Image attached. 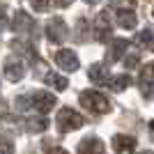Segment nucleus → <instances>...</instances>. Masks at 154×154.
Listing matches in <instances>:
<instances>
[{
	"label": "nucleus",
	"instance_id": "423d86ee",
	"mask_svg": "<svg viewBox=\"0 0 154 154\" xmlns=\"http://www.w3.org/2000/svg\"><path fill=\"white\" fill-rule=\"evenodd\" d=\"M140 90L145 97H152L154 92V60L140 69Z\"/></svg>",
	"mask_w": 154,
	"mask_h": 154
},
{
	"label": "nucleus",
	"instance_id": "4be33fe9",
	"mask_svg": "<svg viewBox=\"0 0 154 154\" xmlns=\"http://www.w3.org/2000/svg\"><path fill=\"white\" fill-rule=\"evenodd\" d=\"M46 154H67V149H62V147H51V149H46Z\"/></svg>",
	"mask_w": 154,
	"mask_h": 154
},
{
	"label": "nucleus",
	"instance_id": "9b49d317",
	"mask_svg": "<svg viewBox=\"0 0 154 154\" xmlns=\"http://www.w3.org/2000/svg\"><path fill=\"white\" fill-rule=\"evenodd\" d=\"M78 154H103V140L99 138H83L78 145Z\"/></svg>",
	"mask_w": 154,
	"mask_h": 154
},
{
	"label": "nucleus",
	"instance_id": "9d476101",
	"mask_svg": "<svg viewBox=\"0 0 154 154\" xmlns=\"http://www.w3.org/2000/svg\"><path fill=\"white\" fill-rule=\"evenodd\" d=\"M110 23H108V16H103V14H99L94 21V39L97 42H108L110 39Z\"/></svg>",
	"mask_w": 154,
	"mask_h": 154
},
{
	"label": "nucleus",
	"instance_id": "412c9836",
	"mask_svg": "<svg viewBox=\"0 0 154 154\" xmlns=\"http://www.w3.org/2000/svg\"><path fill=\"white\" fill-rule=\"evenodd\" d=\"M5 28H7V16H5V12L0 9V32L5 30Z\"/></svg>",
	"mask_w": 154,
	"mask_h": 154
},
{
	"label": "nucleus",
	"instance_id": "39448f33",
	"mask_svg": "<svg viewBox=\"0 0 154 154\" xmlns=\"http://www.w3.org/2000/svg\"><path fill=\"white\" fill-rule=\"evenodd\" d=\"M55 62H58V67L64 69V71H76L78 69V58H76V53L71 51V48L58 51L55 53Z\"/></svg>",
	"mask_w": 154,
	"mask_h": 154
},
{
	"label": "nucleus",
	"instance_id": "1a4fd4ad",
	"mask_svg": "<svg viewBox=\"0 0 154 154\" xmlns=\"http://www.w3.org/2000/svg\"><path fill=\"white\" fill-rule=\"evenodd\" d=\"M136 7H117V23L122 28H127V30H131V28H136V23H138V16H136L134 12Z\"/></svg>",
	"mask_w": 154,
	"mask_h": 154
},
{
	"label": "nucleus",
	"instance_id": "20e7f679",
	"mask_svg": "<svg viewBox=\"0 0 154 154\" xmlns=\"http://www.w3.org/2000/svg\"><path fill=\"white\" fill-rule=\"evenodd\" d=\"M46 37H48V42H53V44H60V42L67 37V23H64L60 16H53V19L48 21V26H46Z\"/></svg>",
	"mask_w": 154,
	"mask_h": 154
},
{
	"label": "nucleus",
	"instance_id": "0eeeda50",
	"mask_svg": "<svg viewBox=\"0 0 154 154\" xmlns=\"http://www.w3.org/2000/svg\"><path fill=\"white\" fill-rule=\"evenodd\" d=\"M136 147H138V140L131 136H115L113 138V149L117 154H134Z\"/></svg>",
	"mask_w": 154,
	"mask_h": 154
},
{
	"label": "nucleus",
	"instance_id": "f8f14e48",
	"mask_svg": "<svg viewBox=\"0 0 154 154\" xmlns=\"http://www.w3.org/2000/svg\"><path fill=\"white\" fill-rule=\"evenodd\" d=\"M127 46H129L127 39H113V44H110V51H108V60H110V62H117V60L124 55Z\"/></svg>",
	"mask_w": 154,
	"mask_h": 154
},
{
	"label": "nucleus",
	"instance_id": "393cba45",
	"mask_svg": "<svg viewBox=\"0 0 154 154\" xmlns=\"http://www.w3.org/2000/svg\"><path fill=\"white\" fill-rule=\"evenodd\" d=\"M149 129H152V136H154V120L149 122Z\"/></svg>",
	"mask_w": 154,
	"mask_h": 154
},
{
	"label": "nucleus",
	"instance_id": "a211bd4d",
	"mask_svg": "<svg viewBox=\"0 0 154 154\" xmlns=\"http://www.w3.org/2000/svg\"><path fill=\"white\" fill-rule=\"evenodd\" d=\"M88 76H90L92 83H103V78H106V67H103V64H92L90 71H88Z\"/></svg>",
	"mask_w": 154,
	"mask_h": 154
},
{
	"label": "nucleus",
	"instance_id": "7ed1b4c3",
	"mask_svg": "<svg viewBox=\"0 0 154 154\" xmlns=\"http://www.w3.org/2000/svg\"><path fill=\"white\" fill-rule=\"evenodd\" d=\"M30 103H32V110H37V113H48V110H53L55 108V97L53 94H48V92H44V90H39V92H32L30 94Z\"/></svg>",
	"mask_w": 154,
	"mask_h": 154
},
{
	"label": "nucleus",
	"instance_id": "2eb2a0df",
	"mask_svg": "<svg viewBox=\"0 0 154 154\" xmlns=\"http://www.w3.org/2000/svg\"><path fill=\"white\" fill-rule=\"evenodd\" d=\"M106 85H108L113 92H122V90H127L129 85H131V78L124 74V76H113V78H108L106 81Z\"/></svg>",
	"mask_w": 154,
	"mask_h": 154
},
{
	"label": "nucleus",
	"instance_id": "5701e85b",
	"mask_svg": "<svg viewBox=\"0 0 154 154\" xmlns=\"http://www.w3.org/2000/svg\"><path fill=\"white\" fill-rule=\"evenodd\" d=\"M71 2H74V0H55V5H58V7H69Z\"/></svg>",
	"mask_w": 154,
	"mask_h": 154
},
{
	"label": "nucleus",
	"instance_id": "f257e3e1",
	"mask_svg": "<svg viewBox=\"0 0 154 154\" xmlns=\"http://www.w3.org/2000/svg\"><path fill=\"white\" fill-rule=\"evenodd\" d=\"M81 103H83L85 110H90V113H94V115H103V113L110 110V101L101 94V92H97V90L81 92Z\"/></svg>",
	"mask_w": 154,
	"mask_h": 154
},
{
	"label": "nucleus",
	"instance_id": "dca6fc26",
	"mask_svg": "<svg viewBox=\"0 0 154 154\" xmlns=\"http://www.w3.org/2000/svg\"><path fill=\"white\" fill-rule=\"evenodd\" d=\"M23 127H26L28 131H32V134H39V131H44V129L48 127V122H46L44 117H32V120H30V117H28Z\"/></svg>",
	"mask_w": 154,
	"mask_h": 154
},
{
	"label": "nucleus",
	"instance_id": "f03ea898",
	"mask_svg": "<svg viewBox=\"0 0 154 154\" xmlns=\"http://www.w3.org/2000/svg\"><path fill=\"white\" fill-rule=\"evenodd\" d=\"M55 122H58L60 134H69V131H76V129L83 127L85 117L81 115V113H76L74 108H60V110H58V117H55Z\"/></svg>",
	"mask_w": 154,
	"mask_h": 154
},
{
	"label": "nucleus",
	"instance_id": "f3484780",
	"mask_svg": "<svg viewBox=\"0 0 154 154\" xmlns=\"http://www.w3.org/2000/svg\"><path fill=\"white\" fill-rule=\"evenodd\" d=\"M44 81L48 85H53V88H55V90H67V78H62V76H58V74H53V71H48V74H46L44 76Z\"/></svg>",
	"mask_w": 154,
	"mask_h": 154
},
{
	"label": "nucleus",
	"instance_id": "ddd939ff",
	"mask_svg": "<svg viewBox=\"0 0 154 154\" xmlns=\"http://www.w3.org/2000/svg\"><path fill=\"white\" fill-rule=\"evenodd\" d=\"M12 28L14 30H30V28H35V23H32V19L28 16L26 12H16L14 14V21H12Z\"/></svg>",
	"mask_w": 154,
	"mask_h": 154
},
{
	"label": "nucleus",
	"instance_id": "b1692460",
	"mask_svg": "<svg viewBox=\"0 0 154 154\" xmlns=\"http://www.w3.org/2000/svg\"><path fill=\"white\" fill-rule=\"evenodd\" d=\"M85 2H88V5H97V2H99V0H85Z\"/></svg>",
	"mask_w": 154,
	"mask_h": 154
},
{
	"label": "nucleus",
	"instance_id": "6ab92c4d",
	"mask_svg": "<svg viewBox=\"0 0 154 154\" xmlns=\"http://www.w3.org/2000/svg\"><path fill=\"white\" fill-rule=\"evenodd\" d=\"M12 149H14L12 138H7V136L0 134V154H12Z\"/></svg>",
	"mask_w": 154,
	"mask_h": 154
},
{
	"label": "nucleus",
	"instance_id": "6e6552de",
	"mask_svg": "<svg viewBox=\"0 0 154 154\" xmlns=\"http://www.w3.org/2000/svg\"><path fill=\"white\" fill-rule=\"evenodd\" d=\"M26 76V67L19 60H7L5 62V78L12 81V83H19L21 78Z\"/></svg>",
	"mask_w": 154,
	"mask_h": 154
},
{
	"label": "nucleus",
	"instance_id": "aec40b11",
	"mask_svg": "<svg viewBox=\"0 0 154 154\" xmlns=\"http://www.w3.org/2000/svg\"><path fill=\"white\" fill-rule=\"evenodd\" d=\"M28 2H30V7L35 12H46L48 9V0H28Z\"/></svg>",
	"mask_w": 154,
	"mask_h": 154
},
{
	"label": "nucleus",
	"instance_id": "a878e982",
	"mask_svg": "<svg viewBox=\"0 0 154 154\" xmlns=\"http://www.w3.org/2000/svg\"><path fill=\"white\" fill-rule=\"evenodd\" d=\"M152 14H154V12H152Z\"/></svg>",
	"mask_w": 154,
	"mask_h": 154
},
{
	"label": "nucleus",
	"instance_id": "4468645a",
	"mask_svg": "<svg viewBox=\"0 0 154 154\" xmlns=\"http://www.w3.org/2000/svg\"><path fill=\"white\" fill-rule=\"evenodd\" d=\"M136 44L140 46V48H147V51H154V32L149 30V28L140 30L138 35H136Z\"/></svg>",
	"mask_w": 154,
	"mask_h": 154
}]
</instances>
